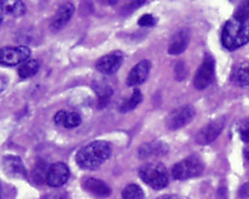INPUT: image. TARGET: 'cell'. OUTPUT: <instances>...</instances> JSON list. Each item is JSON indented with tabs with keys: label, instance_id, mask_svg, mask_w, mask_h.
Wrapping results in <instances>:
<instances>
[{
	"label": "cell",
	"instance_id": "obj_24",
	"mask_svg": "<svg viewBox=\"0 0 249 199\" xmlns=\"http://www.w3.org/2000/svg\"><path fill=\"white\" fill-rule=\"evenodd\" d=\"M47 171L48 169L45 168V165L40 163L36 166L33 173L34 181L37 182V184L43 183V181H46V175H47Z\"/></svg>",
	"mask_w": 249,
	"mask_h": 199
},
{
	"label": "cell",
	"instance_id": "obj_10",
	"mask_svg": "<svg viewBox=\"0 0 249 199\" xmlns=\"http://www.w3.org/2000/svg\"><path fill=\"white\" fill-rule=\"evenodd\" d=\"M123 63V54L119 51L110 52L101 57L96 67L102 74L111 75L116 73L119 70Z\"/></svg>",
	"mask_w": 249,
	"mask_h": 199
},
{
	"label": "cell",
	"instance_id": "obj_19",
	"mask_svg": "<svg viewBox=\"0 0 249 199\" xmlns=\"http://www.w3.org/2000/svg\"><path fill=\"white\" fill-rule=\"evenodd\" d=\"M39 67V63L37 60H26L18 68V75L23 79L29 78L36 74Z\"/></svg>",
	"mask_w": 249,
	"mask_h": 199
},
{
	"label": "cell",
	"instance_id": "obj_31",
	"mask_svg": "<svg viewBox=\"0 0 249 199\" xmlns=\"http://www.w3.org/2000/svg\"><path fill=\"white\" fill-rule=\"evenodd\" d=\"M1 197H2V186H1V183H0V199H1Z\"/></svg>",
	"mask_w": 249,
	"mask_h": 199
},
{
	"label": "cell",
	"instance_id": "obj_30",
	"mask_svg": "<svg viewBox=\"0 0 249 199\" xmlns=\"http://www.w3.org/2000/svg\"><path fill=\"white\" fill-rule=\"evenodd\" d=\"M100 1L105 4H108V5H114L117 3L119 0H100Z\"/></svg>",
	"mask_w": 249,
	"mask_h": 199
},
{
	"label": "cell",
	"instance_id": "obj_15",
	"mask_svg": "<svg viewBox=\"0 0 249 199\" xmlns=\"http://www.w3.org/2000/svg\"><path fill=\"white\" fill-rule=\"evenodd\" d=\"M190 42V32L187 29H182L176 33L170 41L169 46V53L171 55H178L185 51Z\"/></svg>",
	"mask_w": 249,
	"mask_h": 199
},
{
	"label": "cell",
	"instance_id": "obj_21",
	"mask_svg": "<svg viewBox=\"0 0 249 199\" xmlns=\"http://www.w3.org/2000/svg\"><path fill=\"white\" fill-rule=\"evenodd\" d=\"M93 88L99 97V100L102 104H105L109 97L113 93L112 88L104 82H96L94 83Z\"/></svg>",
	"mask_w": 249,
	"mask_h": 199
},
{
	"label": "cell",
	"instance_id": "obj_2",
	"mask_svg": "<svg viewBox=\"0 0 249 199\" xmlns=\"http://www.w3.org/2000/svg\"><path fill=\"white\" fill-rule=\"evenodd\" d=\"M111 154L109 143L96 140L84 146L77 152L76 161L84 169H96L107 161Z\"/></svg>",
	"mask_w": 249,
	"mask_h": 199
},
{
	"label": "cell",
	"instance_id": "obj_12",
	"mask_svg": "<svg viewBox=\"0 0 249 199\" xmlns=\"http://www.w3.org/2000/svg\"><path fill=\"white\" fill-rule=\"evenodd\" d=\"M150 62L147 60H143L137 63L128 75L126 79L128 86H136L144 83L150 74Z\"/></svg>",
	"mask_w": 249,
	"mask_h": 199
},
{
	"label": "cell",
	"instance_id": "obj_22",
	"mask_svg": "<svg viewBox=\"0 0 249 199\" xmlns=\"http://www.w3.org/2000/svg\"><path fill=\"white\" fill-rule=\"evenodd\" d=\"M144 192L137 184H129L122 192L123 199H143Z\"/></svg>",
	"mask_w": 249,
	"mask_h": 199
},
{
	"label": "cell",
	"instance_id": "obj_32",
	"mask_svg": "<svg viewBox=\"0 0 249 199\" xmlns=\"http://www.w3.org/2000/svg\"><path fill=\"white\" fill-rule=\"evenodd\" d=\"M2 22H3V16L0 15V24L2 23Z\"/></svg>",
	"mask_w": 249,
	"mask_h": 199
},
{
	"label": "cell",
	"instance_id": "obj_28",
	"mask_svg": "<svg viewBox=\"0 0 249 199\" xmlns=\"http://www.w3.org/2000/svg\"><path fill=\"white\" fill-rule=\"evenodd\" d=\"M241 138L244 140V142H249V131H248V128L244 129V130L241 131Z\"/></svg>",
	"mask_w": 249,
	"mask_h": 199
},
{
	"label": "cell",
	"instance_id": "obj_18",
	"mask_svg": "<svg viewBox=\"0 0 249 199\" xmlns=\"http://www.w3.org/2000/svg\"><path fill=\"white\" fill-rule=\"evenodd\" d=\"M168 152L167 145L162 142H152L142 145L139 149V156L142 159L151 156H160Z\"/></svg>",
	"mask_w": 249,
	"mask_h": 199
},
{
	"label": "cell",
	"instance_id": "obj_33",
	"mask_svg": "<svg viewBox=\"0 0 249 199\" xmlns=\"http://www.w3.org/2000/svg\"><path fill=\"white\" fill-rule=\"evenodd\" d=\"M1 5H2V0H0V9H1Z\"/></svg>",
	"mask_w": 249,
	"mask_h": 199
},
{
	"label": "cell",
	"instance_id": "obj_29",
	"mask_svg": "<svg viewBox=\"0 0 249 199\" xmlns=\"http://www.w3.org/2000/svg\"><path fill=\"white\" fill-rule=\"evenodd\" d=\"M157 199H181L178 195H175V194H167V195H163V196L160 197Z\"/></svg>",
	"mask_w": 249,
	"mask_h": 199
},
{
	"label": "cell",
	"instance_id": "obj_25",
	"mask_svg": "<svg viewBox=\"0 0 249 199\" xmlns=\"http://www.w3.org/2000/svg\"><path fill=\"white\" fill-rule=\"evenodd\" d=\"M156 17L150 14L142 15L138 20V24L142 27H152V26L156 25Z\"/></svg>",
	"mask_w": 249,
	"mask_h": 199
},
{
	"label": "cell",
	"instance_id": "obj_3",
	"mask_svg": "<svg viewBox=\"0 0 249 199\" xmlns=\"http://www.w3.org/2000/svg\"><path fill=\"white\" fill-rule=\"evenodd\" d=\"M139 176L143 182L156 190L166 188L169 184L167 170L161 163H148L142 166Z\"/></svg>",
	"mask_w": 249,
	"mask_h": 199
},
{
	"label": "cell",
	"instance_id": "obj_27",
	"mask_svg": "<svg viewBox=\"0 0 249 199\" xmlns=\"http://www.w3.org/2000/svg\"><path fill=\"white\" fill-rule=\"evenodd\" d=\"M9 80L4 75L0 74V93L5 90L8 85Z\"/></svg>",
	"mask_w": 249,
	"mask_h": 199
},
{
	"label": "cell",
	"instance_id": "obj_9",
	"mask_svg": "<svg viewBox=\"0 0 249 199\" xmlns=\"http://www.w3.org/2000/svg\"><path fill=\"white\" fill-rule=\"evenodd\" d=\"M224 125H225L224 118H219L208 124L196 135V142L198 143V145H208L213 142L221 134Z\"/></svg>",
	"mask_w": 249,
	"mask_h": 199
},
{
	"label": "cell",
	"instance_id": "obj_7",
	"mask_svg": "<svg viewBox=\"0 0 249 199\" xmlns=\"http://www.w3.org/2000/svg\"><path fill=\"white\" fill-rule=\"evenodd\" d=\"M70 177V170L64 163H55L47 171L46 182L52 188H59L68 182Z\"/></svg>",
	"mask_w": 249,
	"mask_h": 199
},
{
	"label": "cell",
	"instance_id": "obj_11",
	"mask_svg": "<svg viewBox=\"0 0 249 199\" xmlns=\"http://www.w3.org/2000/svg\"><path fill=\"white\" fill-rule=\"evenodd\" d=\"M3 172L10 179H23L27 176V170L20 158L8 155L3 158L2 162Z\"/></svg>",
	"mask_w": 249,
	"mask_h": 199
},
{
	"label": "cell",
	"instance_id": "obj_5",
	"mask_svg": "<svg viewBox=\"0 0 249 199\" xmlns=\"http://www.w3.org/2000/svg\"><path fill=\"white\" fill-rule=\"evenodd\" d=\"M30 55V49L24 46L0 49V65L8 66L18 65L29 59Z\"/></svg>",
	"mask_w": 249,
	"mask_h": 199
},
{
	"label": "cell",
	"instance_id": "obj_13",
	"mask_svg": "<svg viewBox=\"0 0 249 199\" xmlns=\"http://www.w3.org/2000/svg\"><path fill=\"white\" fill-rule=\"evenodd\" d=\"M74 14V6L70 3H63L57 9L52 20L53 31H59L69 22Z\"/></svg>",
	"mask_w": 249,
	"mask_h": 199
},
{
	"label": "cell",
	"instance_id": "obj_20",
	"mask_svg": "<svg viewBox=\"0 0 249 199\" xmlns=\"http://www.w3.org/2000/svg\"><path fill=\"white\" fill-rule=\"evenodd\" d=\"M142 92L140 91L139 89H135L132 95L130 96V98L123 102L121 107H120V111L122 113H125L128 111H132L134 109L136 108L137 105L141 104L142 101Z\"/></svg>",
	"mask_w": 249,
	"mask_h": 199
},
{
	"label": "cell",
	"instance_id": "obj_14",
	"mask_svg": "<svg viewBox=\"0 0 249 199\" xmlns=\"http://www.w3.org/2000/svg\"><path fill=\"white\" fill-rule=\"evenodd\" d=\"M83 188L88 193L98 198H107L111 194L110 188L105 182L95 178L86 179L83 182Z\"/></svg>",
	"mask_w": 249,
	"mask_h": 199
},
{
	"label": "cell",
	"instance_id": "obj_26",
	"mask_svg": "<svg viewBox=\"0 0 249 199\" xmlns=\"http://www.w3.org/2000/svg\"><path fill=\"white\" fill-rule=\"evenodd\" d=\"M43 199H67L65 191H55L46 194Z\"/></svg>",
	"mask_w": 249,
	"mask_h": 199
},
{
	"label": "cell",
	"instance_id": "obj_16",
	"mask_svg": "<svg viewBox=\"0 0 249 199\" xmlns=\"http://www.w3.org/2000/svg\"><path fill=\"white\" fill-rule=\"evenodd\" d=\"M54 121L67 129L76 128L82 122L79 115L72 111H60L54 116Z\"/></svg>",
	"mask_w": 249,
	"mask_h": 199
},
{
	"label": "cell",
	"instance_id": "obj_6",
	"mask_svg": "<svg viewBox=\"0 0 249 199\" xmlns=\"http://www.w3.org/2000/svg\"><path fill=\"white\" fill-rule=\"evenodd\" d=\"M196 116V109L192 105L180 106L170 113L166 119L168 128L172 131L184 127L192 120Z\"/></svg>",
	"mask_w": 249,
	"mask_h": 199
},
{
	"label": "cell",
	"instance_id": "obj_23",
	"mask_svg": "<svg viewBox=\"0 0 249 199\" xmlns=\"http://www.w3.org/2000/svg\"><path fill=\"white\" fill-rule=\"evenodd\" d=\"M233 79L241 86H247L249 85V66L248 65L241 66L239 68L237 69L233 74Z\"/></svg>",
	"mask_w": 249,
	"mask_h": 199
},
{
	"label": "cell",
	"instance_id": "obj_8",
	"mask_svg": "<svg viewBox=\"0 0 249 199\" xmlns=\"http://www.w3.org/2000/svg\"><path fill=\"white\" fill-rule=\"evenodd\" d=\"M214 75V63L211 57H207L198 67L194 79V85L198 90H204L212 83Z\"/></svg>",
	"mask_w": 249,
	"mask_h": 199
},
{
	"label": "cell",
	"instance_id": "obj_4",
	"mask_svg": "<svg viewBox=\"0 0 249 199\" xmlns=\"http://www.w3.org/2000/svg\"><path fill=\"white\" fill-rule=\"evenodd\" d=\"M204 171V164L196 155L188 157L177 163L172 168V175L176 180H186L198 177Z\"/></svg>",
	"mask_w": 249,
	"mask_h": 199
},
{
	"label": "cell",
	"instance_id": "obj_1",
	"mask_svg": "<svg viewBox=\"0 0 249 199\" xmlns=\"http://www.w3.org/2000/svg\"><path fill=\"white\" fill-rule=\"evenodd\" d=\"M249 1L243 3L238 11L224 26L221 42L228 50H235L249 42Z\"/></svg>",
	"mask_w": 249,
	"mask_h": 199
},
{
	"label": "cell",
	"instance_id": "obj_17",
	"mask_svg": "<svg viewBox=\"0 0 249 199\" xmlns=\"http://www.w3.org/2000/svg\"><path fill=\"white\" fill-rule=\"evenodd\" d=\"M1 10L11 17H19L24 15L26 6L23 0H2Z\"/></svg>",
	"mask_w": 249,
	"mask_h": 199
}]
</instances>
